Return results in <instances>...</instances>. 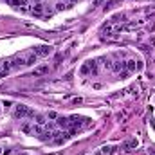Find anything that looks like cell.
Listing matches in <instances>:
<instances>
[{"label":"cell","instance_id":"1","mask_svg":"<svg viewBox=\"0 0 155 155\" xmlns=\"http://www.w3.org/2000/svg\"><path fill=\"white\" fill-rule=\"evenodd\" d=\"M13 116H15V119H25V117H34V112L27 105H16Z\"/></svg>","mask_w":155,"mask_h":155},{"label":"cell","instance_id":"2","mask_svg":"<svg viewBox=\"0 0 155 155\" xmlns=\"http://www.w3.org/2000/svg\"><path fill=\"white\" fill-rule=\"evenodd\" d=\"M69 121H71V126L72 128H79V126H83V124L88 123V119L87 117H81V116H71Z\"/></svg>","mask_w":155,"mask_h":155},{"label":"cell","instance_id":"3","mask_svg":"<svg viewBox=\"0 0 155 155\" xmlns=\"http://www.w3.org/2000/svg\"><path fill=\"white\" fill-rule=\"evenodd\" d=\"M33 52H34L38 58H40V56H47V54L52 52V47H51V45H38V47L33 49Z\"/></svg>","mask_w":155,"mask_h":155},{"label":"cell","instance_id":"4","mask_svg":"<svg viewBox=\"0 0 155 155\" xmlns=\"http://www.w3.org/2000/svg\"><path fill=\"white\" fill-rule=\"evenodd\" d=\"M49 74V65H40V67L33 69V78H40V76H45Z\"/></svg>","mask_w":155,"mask_h":155},{"label":"cell","instance_id":"5","mask_svg":"<svg viewBox=\"0 0 155 155\" xmlns=\"http://www.w3.org/2000/svg\"><path fill=\"white\" fill-rule=\"evenodd\" d=\"M9 63H11V69L24 67V65H25V56H15L13 60H9Z\"/></svg>","mask_w":155,"mask_h":155},{"label":"cell","instance_id":"6","mask_svg":"<svg viewBox=\"0 0 155 155\" xmlns=\"http://www.w3.org/2000/svg\"><path fill=\"white\" fill-rule=\"evenodd\" d=\"M56 126H60L61 130H67V128H71V121H69V117L58 116V119H56Z\"/></svg>","mask_w":155,"mask_h":155},{"label":"cell","instance_id":"7","mask_svg":"<svg viewBox=\"0 0 155 155\" xmlns=\"http://www.w3.org/2000/svg\"><path fill=\"white\" fill-rule=\"evenodd\" d=\"M137 139H130V141H126L124 144H123V150H134V148H137Z\"/></svg>","mask_w":155,"mask_h":155},{"label":"cell","instance_id":"8","mask_svg":"<svg viewBox=\"0 0 155 155\" xmlns=\"http://www.w3.org/2000/svg\"><path fill=\"white\" fill-rule=\"evenodd\" d=\"M124 69H126L128 72H134V71L137 69V65H135V60H128V61H124Z\"/></svg>","mask_w":155,"mask_h":155},{"label":"cell","instance_id":"9","mask_svg":"<svg viewBox=\"0 0 155 155\" xmlns=\"http://www.w3.org/2000/svg\"><path fill=\"white\" fill-rule=\"evenodd\" d=\"M31 11H33V15H36V16H40V15L43 13V4H40V2H36V4L33 6V9H31Z\"/></svg>","mask_w":155,"mask_h":155},{"label":"cell","instance_id":"10","mask_svg":"<svg viewBox=\"0 0 155 155\" xmlns=\"http://www.w3.org/2000/svg\"><path fill=\"white\" fill-rule=\"evenodd\" d=\"M34 119H36V124H47V116H43V114H34Z\"/></svg>","mask_w":155,"mask_h":155},{"label":"cell","instance_id":"11","mask_svg":"<svg viewBox=\"0 0 155 155\" xmlns=\"http://www.w3.org/2000/svg\"><path fill=\"white\" fill-rule=\"evenodd\" d=\"M36 61H38V56L34 52H31L29 56H25V65H34Z\"/></svg>","mask_w":155,"mask_h":155},{"label":"cell","instance_id":"12","mask_svg":"<svg viewBox=\"0 0 155 155\" xmlns=\"http://www.w3.org/2000/svg\"><path fill=\"white\" fill-rule=\"evenodd\" d=\"M79 72H81L83 76H87V74H92V69H90V63H88V61H87V63L83 65V67L79 69Z\"/></svg>","mask_w":155,"mask_h":155},{"label":"cell","instance_id":"13","mask_svg":"<svg viewBox=\"0 0 155 155\" xmlns=\"http://www.w3.org/2000/svg\"><path fill=\"white\" fill-rule=\"evenodd\" d=\"M123 69H124V61H116V63L112 65V71H114V72H121Z\"/></svg>","mask_w":155,"mask_h":155},{"label":"cell","instance_id":"14","mask_svg":"<svg viewBox=\"0 0 155 155\" xmlns=\"http://www.w3.org/2000/svg\"><path fill=\"white\" fill-rule=\"evenodd\" d=\"M116 150H117L116 146H103V148H101V151H103L105 155H112V153L116 151Z\"/></svg>","mask_w":155,"mask_h":155},{"label":"cell","instance_id":"15","mask_svg":"<svg viewBox=\"0 0 155 155\" xmlns=\"http://www.w3.org/2000/svg\"><path fill=\"white\" fill-rule=\"evenodd\" d=\"M33 126H34V124H31V123H24V124H22V132H24V134H31Z\"/></svg>","mask_w":155,"mask_h":155},{"label":"cell","instance_id":"16","mask_svg":"<svg viewBox=\"0 0 155 155\" xmlns=\"http://www.w3.org/2000/svg\"><path fill=\"white\" fill-rule=\"evenodd\" d=\"M47 119H54V121H56V119H58V114H56V112H49V114H47Z\"/></svg>","mask_w":155,"mask_h":155},{"label":"cell","instance_id":"17","mask_svg":"<svg viewBox=\"0 0 155 155\" xmlns=\"http://www.w3.org/2000/svg\"><path fill=\"white\" fill-rule=\"evenodd\" d=\"M126 76H128V71H123V72H119V78H123V79H124Z\"/></svg>","mask_w":155,"mask_h":155},{"label":"cell","instance_id":"18","mask_svg":"<svg viewBox=\"0 0 155 155\" xmlns=\"http://www.w3.org/2000/svg\"><path fill=\"white\" fill-rule=\"evenodd\" d=\"M81 101H83V99H81V98H76V99H74V105H79V103H81Z\"/></svg>","mask_w":155,"mask_h":155},{"label":"cell","instance_id":"19","mask_svg":"<svg viewBox=\"0 0 155 155\" xmlns=\"http://www.w3.org/2000/svg\"><path fill=\"white\" fill-rule=\"evenodd\" d=\"M94 155H105V153H103V151H101V150H99V151H96V153H94Z\"/></svg>","mask_w":155,"mask_h":155},{"label":"cell","instance_id":"20","mask_svg":"<svg viewBox=\"0 0 155 155\" xmlns=\"http://www.w3.org/2000/svg\"><path fill=\"white\" fill-rule=\"evenodd\" d=\"M2 153H4V151H2V146H0V155H2Z\"/></svg>","mask_w":155,"mask_h":155},{"label":"cell","instance_id":"21","mask_svg":"<svg viewBox=\"0 0 155 155\" xmlns=\"http://www.w3.org/2000/svg\"><path fill=\"white\" fill-rule=\"evenodd\" d=\"M34 2H38V0H34Z\"/></svg>","mask_w":155,"mask_h":155}]
</instances>
